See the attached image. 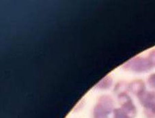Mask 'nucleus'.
Returning a JSON list of instances; mask_svg holds the SVG:
<instances>
[{
  "instance_id": "3",
  "label": "nucleus",
  "mask_w": 155,
  "mask_h": 118,
  "mask_svg": "<svg viewBox=\"0 0 155 118\" xmlns=\"http://www.w3.org/2000/svg\"><path fill=\"white\" fill-rule=\"evenodd\" d=\"M138 100L143 108L146 118H155V91H145L138 96Z\"/></svg>"
},
{
  "instance_id": "1",
  "label": "nucleus",
  "mask_w": 155,
  "mask_h": 118,
  "mask_svg": "<svg viewBox=\"0 0 155 118\" xmlns=\"http://www.w3.org/2000/svg\"><path fill=\"white\" fill-rule=\"evenodd\" d=\"M114 109V99L109 95L101 96L93 109V118H108Z\"/></svg>"
},
{
  "instance_id": "8",
  "label": "nucleus",
  "mask_w": 155,
  "mask_h": 118,
  "mask_svg": "<svg viewBox=\"0 0 155 118\" xmlns=\"http://www.w3.org/2000/svg\"><path fill=\"white\" fill-rule=\"evenodd\" d=\"M114 118H130L120 108H115L113 111Z\"/></svg>"
},
{
  "instance_id": "9",
  "label": "nucleus",
  "mask_w": 155,
  "mask_h": 118,
  "mask_svg": "<svg viewBox=\"0 0 155 118\" xmlns=\"http://www.w3.org/2000/svg\"><path fill=\"white\" fill-rule=\"evenodd\" d=\"M147 58H148L149 63H150L152 69L155 68V48L150 51L147 56Z\"/></svg>"
},
{
  "instance_id": "10",
  "label": "nucleus",
  "mask_w": 155,
  "mask_h": 118,
  "mask_svg": "<svg viewBox=\"0 0 155 118\" xmlns=\"http://www.w3.org/2000/svg\"><path fill=\"white\" fill-rule=\"evenodd\" d=\"M149 86L155 90V73L150 75L147 79Z\"/></svg>"
},
{
  "instance_id": "6",
  "label": "nucleus",
  "mask_w": 155,
  "mask_h": 118,
  "mask_svg": "<svg viewBox=\"0 0 155 118\" xmlns=\"http://www.w3.org/2000/svg\"><path fill=\"white\" fill-rule=\"evenodd\" d=\"M112 84H113V78L111 76H105V77L101 80V81L96 85V88L99 90H108L111 87Z\"/></svg>"
},
{
  "instance_id": "5",
  "label": "nucleus",
  "mask_w": 155,
  "mask_h": 118,
  "mask_svg": "<svg viewBox=\"0 0 155 118\" xmlns=\"http://www.w3.org/2000/svg\"><path fill=\"white\" fill-rule=\"evenodd\" d=\"M129 91L137 97L146 91V84L142 79H135L129 83Z\"/></svg>"
},
{
  "instance_id": "4",
  "label": "nucleus",
  "mask_w": 155,
  "mask_h": 118,
  "mask_svg": "<svg viewBox=\"0 0 155 118\" xmlns=\"http://www.w3.org/2000/svg\"><path fill=\"white\" fill-rule=\"evenodd\" d=\"M117 101L121 109L130 118H135L137 114V109L132 98L128 93H123L117 96Z\"/></svg>"
},
{
  "instance_id": "2",
  "label": "nucleus",
  "mask_w": 155,
  "mask_h": 118,
  "mask_svg": "<svg viewBox=\"0 0 155 118\" xmlns=\"http://www.w3.org/2000/svg\"><path fill=\"white\" fill-rule=\"evenodd\" d=\"M122 69L135 73H144L152 70V67L147 57L135 56L125 63L122 65Z\"/></svg>"
},
{
  "instance_id": "7",
  "label": "nucleus",
  "mask_w": 155,
  "mask_h": 118,
  "mask_svg": "<svg viewBox=\"0 0 155 118\" xmlns=\"http://www.w3.org/2000/svg\"><path fill=\"white\" fill-rule=\"evenodd\" d=\"M129 83L125 81H120L117 82L114 87V92L118 96L123 93H127L129 91Z\"/></svg>"
}]
</instances>
